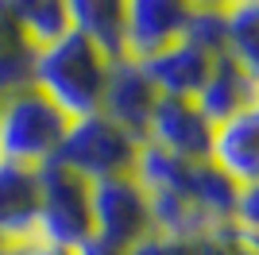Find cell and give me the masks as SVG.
Here are the masks:
<instances>
[{"label":"cell","instance_id":"5b68a950","mask_svg":"<svg viewBox=\"0 0 259 255\" xmlns=\"http://www.w3.org/2000/svg\"><path fill=\"white\" fill-rule=\"evenodd\" d=\"M89 209H93V244L108 255H124L143 236L155 232L151 201L132 174L89 182Z\"/></svg>","mask_w":259,"mask_h":255},{"label":"cell","instance_id":"4fadbf2b","mask_svg":"<svg viewBox=\"0 0 259 255\" xmlns=\"http://www.w3.org/2000/svg\"><path fill=\"white\" fill-rule=\"evenodd\" d=\"M70 31L97 42L108 58H120V27H124V0H62Z\"/></svg>","mask_w":259,"mask_h":255},{"label":"cell","instance_id":"8fae6325","mask_svg":"<svg viewBox=\"0 0 259 255\" xmlns=\"http://www.w3.org/2000/svg\"><path fill=\"white\" fill-rule=\"evenodd\" d=\"M209 162L236 186H259V108L213 128Z\"/></svg>","mask_w":259,"mask_h":255},{"label":"cell","instance_id":"30bf717a","mask_svg":"<svg viewBox=\"0 0 259 255\" xmlns=\"http://www.w3.org/2000/svg\"><path fill=\"white\" fill-rule=\"evenodd\" d=\"M217 54L205 51L201 42H194L190 35L178 42H170L166 51L143 58V74L151 77V85L159 89V97H174V101H194L205 85L209 70H213Z\"/></svg>","mask_w":259,"mask_h":255},{"label":"cell","instance_id":"7c38bea8","mask_svg":"<svg viewBox=\"0 0 259 255\" xmlns=\"http://www.w3.org/2000/svg\"><path fill=\"white\" fill-rule=\"evenodd\" d=\"M39 217V174L16 162H0V244L35 236Z\"/></svg>","mask_w":259,"mask_h":255},{"label":"cell","instance_id":"ac0fdd59","mask_svg":"<svg viewBox=\"0 0 259 255\" xmlns=\"http://www.w3.org/2000/svg\"><path fill=\"white\" fill-rule=\"evenodd\" d=\"M124 255H194V244L190 240H170V236H143L136 247H128Z\"/></svg>","mask_w":259,"mask_h":255},{"label":"cell","instance_id":"277c9868","mask_svg":"<svg viewBox=\"0 0 259 255\" xmlns=\"http://www.w3.org/2000/svg\"><path fill=\"white\" fill-rule=\"evenodd\" d=\"M39 174V217L35 236L62 251H81L93 244V209H89V182L62 166H43Z\"/></svg>","mask_w":259,"mask_h":255},{"label":"cell","instance_id":"7a4b0ae2","mask_svg":"<svg viewBox=\"0 0 259 255\" xmlns=\"http://www.w3.org/2000/svg\"><path fill=\"white\" fill-rule=\"evenodd\" d=\"M70 120L39 89L23 85L0 97V162L43 170L54 162Z\"/></svg>","mask_w":259,"mask_h":255},{"label":"cell","instance_id":"e0dca14e","mask_svg":"<svg viewBox=\"0 0 259 255\" xmlns=\"http://www.w3.org/2000/svg\"><path fill=\"white\" fill-rule=\"evenodd\" d=\"M194 255H259V232H248L232 221L209 224L194 240Z\"/></svg>","mask_w":259,"mask_h":255},{"label":"cell","instance_id":"52a82bcc","mask_svg":"<svg viewBox=\"0 0 259 255\" xmlns=\"http://www.w3.org/2000/svg\"><path fill=\"white\" fill-rule=\"evenodd\" d=\"M143 143L166 151L174 159L190 162H209V143H213V124L197 112L194 101H174V97H159V105L151 112L147 136Z\"/></svg>","mask_w":259,"mask_h":255},{"label":"cell","instance_id":"6da1fadb","mask_svg":"<svg viewBox=\"0 0 259 255\" xmlns=\"http://www.w3.org/2000/svg\"><path fill=\"white\" fill-rule=\"evenodd\" d=\"M112 62L116 58H108L85 35L62 31L58 39L35 47L31 89H39L66 120L93 116V112H101Z\"/></svg>","mask_w":259,"mask_h":255},{"label":"cell","instance_id":"ba28073f","mask_svg":"<svg viewBox=\"0 0 259 255\" xmlns=\"http://www.w3.org/2000/svg\"><path fill=\"white\" fill-rule=\"evenodd\" d=\"M197 112L209 120V124H225V120H236L251 108H259V74L240 66L236 58L228 54H217L213 70H209L201 93L194 97Z\"/></svg>","mask_w":259,"mask_h":255},{"label":"cell","instance_id":"9a60e30c","mask_svg":"<svg viewBox=\"0 0 259 255\" xmlns=\"http://www.w3.org/2000/svg\"><path fill=\"white\" fill-rule=\"evenodd\" d=\"M31 62H35L31 39L20 31V23L0 4V97L31 85Z\"/></svg>","mask_w":259,"mask_h":255},{"label":"cell","instance_id":"d6986e66","mask_svg":"<svg viewBox=\"0 0 259 255\" xmlns=\"http://www.w3.org/2000/svg\"><path fill=\"white\" fill-rule=\"evenodd\" d=\"M0 255H74V251H62V247L47 244L39 236H27V240H16V244H0Z\"/></svg>","mask_w":259,"mask_h":255},{"label":"cell","instance_id":"ffe728a7","mask_svg":"<svg viewBox=\"0 0 259 255\" xmlns=\"http://www.w3.org/2000/svg\"><path fill=\"white\" fill-rule=\"evenodd\" d=\"M194 12H225V8H232L236 0H186Z\"/></svg>","mask_w":259,"mask_h":255},{"label":"cell","instance_id":"5bb4252c","mask_svg":"<svg viewBox=\"0 0 259 255\" xmlns=\"http://www.w3.org/2000/svg\"><path fill=\"white\" fill-rule=\"evenodd\" d=\"M221 27H225V54L259 74V0H236L232 8H225Z\"/></svg>","mask_w":259,"mask_h":255},{"label":"cell","instance_id":"8992f818","mask_svg":"<svg viewBox=\"0 0 259 255\" xmlns=\"http://www.w3.org/2000/svg\"><path fill=\"white\" fill-rule=\"evenodd\" d=\"M194 23V8L186 0H124V27H120V58L143 62L186 39Z\"/></svg>","mask_w":259,"mask_h":255},{"label":"cell","instance_id":"9c48e42d","mask_svg":"<svg viewBox=\"0 0 259 255\" xmlns=\"http://www.w3.org/2000/svg\"><path fill=\"white\" fill-rule=\"evenodd\" d=\"M155 105H159V89L151 85V77L143 74V66L132 62V58H116L112 70H108L101 112H105L108 120H116L124 132H132L136 139H143Z\"/></svg>","mask_w":259,"mask_h":255},{"label":"cell","instance_id":"2e32d148","mask_svg":"<svg viewBox=\"0 0 259 255\" xmlns=\"http://www.w3.org/2000/svg\"><path fill=\"white\" fill-rule=\"evenodd\" d=\"M0 4L20 23V31L31 39V47H43V42L58 39L62 31H70L62 0H0Z\"/></svg>","mask_w":259,"mask_h":255},{"label":"cell","instance_id":"44dd1931","mask_svg":"<svg viewBox=\"0 0 259 255\" xmlns=\"http://www.w3.org/2000/svg\"><path fill=\"white\" fill-rule=\"evenodd\" d=\"M77 255H108V251H101L97 244H85V247H81V251H77Z\"/></svg>","mask_w":259,"mask_h":255},{"label":"cell","instance_id":"3957f363","mask_svg":"<svg viewBox=\"0 0 259 255\" xmlns=\"http://www.w3.org/2000/svg\"><path fill=\"white\" fill-rule=\"evenodd\" d=\"M140 143L132 132L108 120L105 112H93V116H77L70 120L62 136V147L54 155V166L70 170L85 182H105V178H124L136 170L140 159Z\"/></svg>","mask_w":259,"mask_h":255}]
</instances>
